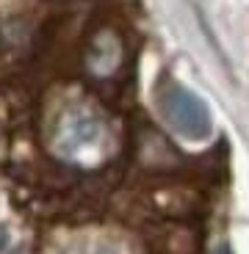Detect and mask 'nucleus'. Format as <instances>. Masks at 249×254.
Returning <instances> with one entry per match:
<instances>
[{
  "label": "nucleus",
  "instance_id": "obj_1",
  "mask_svg": "<svg viewBox=\"0 0 249 254\" xmlns=\"http://www.w3.org/2000/svg\"><path fill=\"white\" fill-rule=\"evenodd\" d=\"M161 108L166 111L169 122L188 138L202 141L211 135V111L191 89H185L180 83H169L161 94Z\"/></svg>",
  "mask_w": 249,
  "mask_h": 254
},
{
  "label": "nucleus",
  "instance_id": "obj_2",
  "mask_svg": "<svg viewBox=\"0 0 249 254\" xmlns=\"http://www.w3.org/2000/svg\"><path fill=\"white\" fill-rule=\"evenodd\" d=\"M6 243H8V232L3 227H0V252H3V249H6Z\"/></svg>",
  "mask_w": 249,
  "mask_h": 254
},
{
  "label": "nucleus",
  "instance_id": "obj_3",
  "mask_svg": "<svg viewBox=\"0 0 249 254\" xmlns=\"http://www.w3.org/2000/svg\"><path fill=\"white\" fill-rule=\"evenodd\" d=\"M219 254H230V249H227V246H222V249H219Z\"/></svg>",
  "mask_w": 249,
  "mask_h": 254
}]
</instances>
